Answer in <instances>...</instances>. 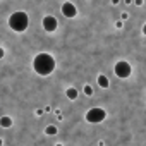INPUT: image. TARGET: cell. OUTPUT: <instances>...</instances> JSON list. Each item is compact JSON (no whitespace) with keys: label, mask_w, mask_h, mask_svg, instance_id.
<instances>
[{"label":"cell","mask_w":146,"mask_h":146,"mask_svg":"<svg viewBox=\"0 0 146 146\" xmlns=\"http://www.w3.org/2000/svg\"><path fill=\"white\" fill-rule=\"evenodd\" d=\"M33 69L40 76H48L55 69V58L50 53H38L33 60Z\"/></svg>","instance_id":"obj_1"},{"label":"cell","mask_w":146,"mask_h":146,"mask_svg":"<svg viewBox=\"0 0 146 146\" xmlns=\"http://www.w3.org/2000/svg\"><path fill=\"white\" fill-rule=\"evenodd\" d=\"M28 24H29L28 14H26V12H23V11L14 12V14L9 17V26H11L14 31H17V33H23V31L28 28Z\"/></svg>","instance_id":"obj_2"},{"label":"cell","mask_w":146,"mask_h":146,"mask_svg":"<svg viewBox=\"0 0 146 146\" xmlns=\"http://www.w3.org/2000/svg\"><path fill=\"white\" fill-rule=\"evenodd\" d=\"M105 117H107V112L100 107H93L86 112V120L90 124H100V122L105 120Z\"/></svg>","instance_id":"obj_3"},{"label":"cell","mask_w":146,"mask_h":146,"mask_svg":"<svg viewBox=\"0 0 146 146\" xmlns=\"http://www.w3.org/2000/svg\"><path fill=\"white\" fill-rule=\"evenodd\" d=\"M113 70H115V76H117V78L125 79V78L131 76V70H132V69H131V64H129V62H125V60H119V62L115 64Z\"/></svg>","instance_id":"obj_4"},{"label":"cell","mask_w":146,"mask_h":146,"mask_svg":"<svg viewBox=\"0 0 146 146\" xmlns=\"http://www.w3.org/2000/svg\"><path fill=\"white\" fill-rule=\"evenodd\" d=\"M57 26H58V23H57V19H55L53 16H46V17H43V28H45V31L53 33V31L57 29Z\"/></svg>","instance_id":"obj_5"},{"label":"cell","mask_w":146,"mask_h":146,"mask_svg":"<svg viewBox=\"0 0 146 146\" xmlns=\"http://www.w3.org/2000/svg\"><path fill=\"white\" fill-rule=\"evenodd\" d=\"M62 14H64L65 17H69V19L76 17V14H78V11H76V5H74V4H70V2H65V4H62Z\"/></svg>","instance_id":"obj_6"},{"label":"cell","mask_w":146,"mask_h":146,"mask_svg":"<svg viewBox=\"0 0 146 146\" xmlns=\"http://www.w3.org/2000/svg\"><path fill=\"white\" fill-rule=\"evenodd\" d=\"M65 95L69 96V100H76V98H78V90H76V88H69V90L65 91Z\"/></svg>","instance_id":"obj_7"},{"label":"cell","mask_w":146,"mask_h":146,"mask_svg":"<svg viewBox=\"0 0 146 146\" xmlns=\"http://www.w3.org/2000/svg\"><path fill=\"white\" fill-rule=\"evenodd\" d=\"M98 84H100L102 88H108V84H110V83H108L107 76H103V74H102V76H98Z\"/></svg>","instance_id":"obj_8"},{"label":"cell","mask_w":146,"mask_h":146,"mask_svg":"<svg viewBox=\"0 0 146 146\" xmlns=\"http://www.w3.org/2000/svg\"><path fill=\"white\" fill-rule=\"evenodd\" d=\"M0 125H2V127H11L12 125L11 117H2V119H0Z\"/></svg>","instance_id":"obj_9"},{"label":"cell","mask_w":146,"mask_h":146,"mask_svg":"<svg viewBox=\"0 0 146 146\" xmlns=\"http://www.w3.org/2000/svg\"><path fill=\"white\" fill-rule=\"evenodd\" d=\"M45 132H46L48 136H55V134H57V127H55V125H48V127L45 129Z\"/></svg>","instance_id":"obj_10"},{"label":"cell","mask_w":146,"mask_h":146,"mask_svg":"<svg viewBox=\"0 0 146 146\" xmlns=\"http://www.w3.org/2000/svg\"><path fill=\"white\" fill-rule=\"evenodd\" d=\"M83 91H84V95H88V96H91V95H93V88H91V86H84V88H83Z\"/></svg>","instance_id":"obj_11"},{"label":"cell","mask_w":146,"mask_h":146,"mask_svg":"<svg viewBox=\"0 0 146 146\" xmlns=\"http://www.w3.org/2000/svg\"><path fill=\"white\" fill-rule=\"evenodd\" d=\"M143 33H144V35H146V24H144V26H143Z\"/></svg>","instance_id":"obj_12"},{"label":"cell","mask_w":146,"mask_h":146,"mask_svg":"<svg viewBox=\"0 0 146 146\" xmlns=\"http://www.w3.org/2000/svg\"><path fill=\"white\" fill-rule=\"evenodd\" d=\"M55 146H62V144H55Z\"/></svg>","instance_id":"obj_13"}]
</instances>
